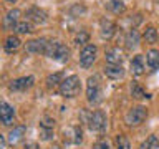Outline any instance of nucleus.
I'll use <instances>...</instances> for the list:
<instances>
[{"label": "nucleus", "mask_w": 159, "mask_h": 149, "mask_svg": "<svg viewBox=\"0 0 159 149\" xmlns=\"http://www.w3.org/2000/svg\"><path fill=\"white\" fill-rule=\"evenodd\" d=\"M15 121V108L7 101L0 103V123L3 126H12Z\"/></svg>", "instance_id": "0eeeda50"}, {"label": "nucleus", "mask_w": 159, "mask_h": 149, "mask_svg": "<svg viewBox=\"0 0 159 149\" xmlns=\"http://www.w3.org/2000/svg\"><path fill=\"white\" fill-rule=\"evenodd\" d=\"M104 74L109 79H123L126 76V70L123 65H104Z\"/></svg>", "instance_id": "2eb2a0df"}, {"label": "nucleus", "mask_w": 159, "mask_h": 149, "mask_svg": "<svg viewBox=\"0 0 159 149\" xmlns=\"http://www.w3.org/2000/svg\"><path fill=\"white\" fill-rule=\"evenodd\" d=\"M80 89H81V79H80L78 74H70V76L63 78V81L60 83V86H58V91L63 98L78 96Z\"/></svg>", "instance_id": "20e7f679"}, {"label": "nucleus", "mask_w": 159, "mask_h": 149, "mask_svg": "<svg viewBox=\"0 0 159 149\" xmlns=\"http://www.w3.org/2000/svg\"><path fill=\"white\" fill-rule=\"evenodd\" d=\"M104 60H106V65H123L124 61V55L118 47L109 48L106 55H104Z\"/></svg>", "instance_id": "dca6fc26"}, {"label": "nucleus", "mask_w": 159, "mask_h": 149, "mask_svg": "<svg viewBox=\"0 0 159 149\" xmlns=\"http://www.w3.org/2000/svg\"><path fill=\"white\" fill-rule=\"evenodd\" d=\"M129 68H131V73L134 74V76H141V74L144 73V68H146V65H144V56H143V55H136V56H133Z\"/></svg>", "instance_id": "6ab92c4d"}, {"label": "nucleus", "mask_w": 159, "mask_h": 149, "mask_svg": "<svg viewBox=\"0 0 159 149\" xmlns=\"http://www.w3.org/2000/svg\"><path fill=\"white\" fill-rule=\"evenodd\" d=\"M5 146H7V139L3 134H0V149H5Z\"/></svg>", "instance_id": "2f4dec72"}, {"label": "nucleus", "mask_w": 159, "mask_h": 149, "mask_svg": "<svg viewBox=\"0 0 159 149\" xmlns=\"http://www.w3.org/2000/svg\"><path fill=\"white\" fill-rule=\"evenodd\" d=\"M73 133H75L73 144H81V142H83V131H81V128H80V126H75V128H73Z\"/></svg>", "instance_id": "c756f323"}, {"label": "nucleus", "mask_w": 159, "mask_h": 149, "mask_svg": "<svg viewBox=\"0 0 159 149\" xmlns=\"http://www.w3.org/2000/svg\"><path fill=\"white\" fill-rule=\"evenodd\" d=\"M143 38L146 40V43H156L157 40H159V33H157L156 27L148 25L146 30H144V33H143Z\"/></svg>", "instance_id": "5701e85b"}, {"label": "nucleus", "mask_w": 159, "mask_h": 149, "mask_svg": "<svg viewBox=\"0 0 159 149\" xmlns=\"http://www.w3.org/2000/svg\"><path fill=\"white\" fill-rule=\"evenodd\" d=\"M63 81V73H55V74H50L47 78V86L48 88H55V86H60V83Z\"/></svg>", "instance_id": "a878e982"}, {"label": "nucleus", "mask_w": 159, "mask_h": 149, "mask_svg": "<svg viewBox=\"0 0 159 149\" xmlns=\"http://www.w3.org/2000/svg\"><path fill=\"white\" fill-rule=\"evenodd\" d=\"M7 2H15V0H7Z\"/></svg>", "instance_id": "72a5a7b5"}, {"label": "nucleus", "mask_w": 159, "mask_h": 149, "mask_svg": "<svg viewBox=\"0 0 159 149\" xmlns=\"http://www.w3.org/2000/svg\"><path fill=\"white\" fill-rule=\"evenodd\" d=\"M84 118H86V124H88V128H89L91 133H98V134L106 133L108 118H106V114H104V111H101V109H94V111L84 114Z\"/></svg>", "instance_id": "f03ea898"}, {"label": "nucleus", "mask_w": 159, "mask_h": 149, "mask_svg": "<svg viewBox=\"0 0 159 149\" xmlns=\"http://www.w3.org/2000/svg\"><path fill=\"white\" fill-rule=\"evenodd\" d=\"M96 56H98V47L93 43H88L84 45L81 48V52H80V65H81V68L88 70L93 66V63L96 61Z\"/></svg>", "instance_id": "423d86ee"}, {"label": "nucleus", "mask_w": 159, "mask_h": 149, "mask_svg": "<svg viewBox=\"0 0 159 149\" xmlns=\"http://www.w3.org/2000/svg\"><path fill=\"white\" fill-rule=\"evenodd\" d=\"M116 149H131V142H129L128 136L118 134L116 136Z\"/></svg>", "instance_id": "bb28decb"}, {"label": "nucleus", "mask_w": 159, "mask_h": 149, "mask_svg": "<svg viewBox=\"0 0 159 149\" xmlns=\"http://www.w3.org/2000/svg\"><path fill=\"white\" fill-rule=\"evenodd\" d=\"M53 129H55V119L50 116L42 118L40 121V136L43 141H50L53 138Z\"/></svg>", "instance_id": "f8f14e48"}, {"label": "nucleus", "mask_w": 159, "mask_h": 149, "mask_svg": "<svg viewBox=\"0 0 159 149\" xmlns=\"http://www.w3.org/2000/svg\"><path fill=\"white\" fill-rule=\"evenodd\" d=\"M131 96L134 99H149V98H151V96H149V93H146L141 86H139L138 81L131 83Z\"/></svg>", "instance_id": "4be33fe9"}, {"label": "nucleus", "mask_w": 159, "mask_h": 149, "mask_svg": "<svg viewBox=\"0 0 159 149\" xmlns=\"http://www.w3.org/2000/svg\"><path fill=\"white\" fill-rule=\"evenodd\" d=\"M139 149H159V138L154 136V134H151L146 141L141 142Z\"/></svg>", "instance_id": "393cba45"}, {"label": "nucleus", "mask_w": 159, "mask_h": 149, "mask_svg": "<svg viewBox=\"0 0 159 149\" xmlns=\"http://www.w3.org/2000/svg\"><path fill=\"white\" fill-rule=\"evenodd\" d=\"M139 43H141V33H139L136 28H129L126 37H124V47H126L129 52H133V50H136L139 47Z\"/></svg>", "instance_id": "ddd939ff"}, {"label": "nucleus", "mask_w": 159, "mask_h": 149, "mask_svg": "<svg viewBox=\"0 0 159 149\" xmlns=\"http://www.w3.org/2000/svg\"><path fill=\"white\" fill-rule=\"evenodd\" d=\"M116 23L109 18H101L99 20V35H101L103 40H111L114 35H116Z\"/></svg>", "instance_id": "1a4fd4ad"}, {"label": "nucleus", "mask_w": 159, "mask_h": 149, "mask_svg": "<svg viewBox=\"0 0 159 149\" xmlns=\"http://www.w3.org/2000/svg\"><path fill=\"white\" fill-rule=\"evenodd\" d=\"M48 40L47 38H33L28 40L25 43V50L28 53H35V55H45V50H47Z\"/></svg>", "instance_id": "9d476101"}, {"label": "nucleus", "mask_w": 159, "mask_h": 149, "mask_svg": "<svg viewBox=\"0 0 159 149\" xmlns=\"http://www.w3.org/2000/svg\"><path fill=\"white\" fill-rule=\"evenodd\" d=\"M45 56L52 58L55 61H60V63H66L70 60V48L61 42L48 40L47 50H45Z\"/></svg>", "instance_id": "7ed1b4c3"}, {"label": "nucleus", "mask_w": 159, "mask_h": 149, "mask_svg": "<svg viewBox=\"0 0 159 149\" xmlns=\"http://www.w3.org/2000/svg\"><path fill=\"white\" fill-rule=\"evenodd\" d=\"M88 38H89V35H88L86 32H81V33H78L76 37H75V43H76V45L88 43Z\"/></svg>", "instance_id": "7c9ffc66"}, {"label": "nucleus", "mask_w": 159, "mask_h": 149, "mask_svg": "<svg viewBox=\"0 0 159 149\" xmlns=\"http://www.w3.org/2000/svg\"><path fill=\"white\" fill-rule=\"evenodd\" d=\"M33 84H35V78L32 74H28V76H22V78H17L13 81H10L8 89L10 91H27Z\"/></svg>", "instance_id": "6e6552de"}, {"label": "nucleus", "mask_w": 159, "mask_h": 149, "mask_svg": "<svg viewBox=\"0 0 159 149\" xmlns=\"http://www.w3.org/2000/svg\"><path fill=\"white\" fill-rule=\"evenodd\" d=\"M13 32H17L18 35H27V33H32L33 32V23L28 22V20H20L17 23Z\"/></svg>", "instance_id": "b1692460"}, {"label": "nucleus", "mask_w": 159, "mask_h": 149, "mask_svg": "<svg viewBox=\"0 0 159 149\" xmlns=\"http://www.w3.org/2000/svg\"><path fill=\"white\" fill-rule=\"evenodd\" d=\"M25 133H27V126H23V124H20V126H15L12 131H10V134H8L7 142H8V144H12V146L18 144V142L23 139Z\"/></svg>", "instance_id": "a211bd4d"}, {"label": "nucleus", "mask_w": 159, "mask_h": 149, "mask_svg": "<svg viewBox=\"0 0 159 149\" xmlns=\"http://www.w3.org/2000/svg\"><path fill=\"white\" fill-rule=\"evenodd\" d=\"M20 15H22V12H20L18 8L8 10L7 15L3 17V28L5 30H15L17 23L20 22Z\"/></svg>", "instance_id": "4468645a"}, {"label": "nucleus", "mask_w": 159, "mask_h": 149, "mask_svg": "<svg viewBox=\"0 0 159 149\" xmlns=\"http://www.w3.org/2000/svg\"><path fill=\"white\" fill-rule=\"evenodd\" d=\"M146 65H148V68H149V71H151V73L157 71V70H159V50H156V48L148 50V53H146Z\"/></svg>", "instance_id": "f3484780"}, {"label": "nucleus", "mask_w": 159, "mask_h": 149, "mask_svg": "<svg viewBox=\"0 0 159 149\" xmlns=\"http://www.w3.org/2000/svg\"><path fill=\"white\" fill-rule=\"evenodd\" d=\"M106 8L114 15H121V13L126 12V3H124L123 0H109L106 3Z\"/></svg>", "instance_id": "412c9836"}, {"label": "nucleus", "mask_w": 159, "mask_h": 149, "mask_svg": "<svg viewBox=\"0 0 159 149\" xmlns=\"http://www.w3.org/2000/svg\"><path fill=\"white\" fill-rule=\"evenodd\" d=\"M104 99V89H103V79L101 74H93L86 81V101L91 106H99Z\"/></svg>", "instance_id": "f257e3e1"}, {"label": "nucleus", "mask_w": 159, "mask_h": 149, "mask_svg": "<svg viewBox=\"0 0 159 149\" xmlns=\"http://www.w3.org/2000/svg\"><path fill=\"white\" fill-rule=\"evenodd\" d=\"M93 149H113V146H111V142H109L106 138H101V139H98V141L93 144Z\"/></svg>", "instance_id": "cd10ccee"}, {"label": "nucleus", "mask_w": 159, "mask_h": 149, "mask_svg": "<svg viewBox=\"0 0 159 149\" xmlns=\"http://www.w3.org/2000/svg\"><path fill=\"white\" fill-rule=\"evenodd\" d=\"M86 12V8H84V5H81V3H75L71 8H70V13L73 15V17H80L81 13H84Z\"/></svg>", "instance_id": "c85d7f7f"}, {"label": "nucleus", "mask_w": 159, "mask_h": 149, "mask_svg": "<svg viewBox=\"0 0 159 149\" xmlns=\"http://www.w3.org/2000/svg\"><path fill=\"white\" fill-rule=\"evenodd\" d=\"M148 118V108L143 106V104H136V106L129 108L126 116H124V123L131 128H138L146 121Z\"/></svg>", "instance_id": "39448f33"}, {"label": "nucleus", "mask_w": 159, "mask_h": 149, "mask_svg": "<svg viewBox=\"0 0 159 149\" xmlns=\"http://www.w3.org/2000/svg\"><path fill=\"white\" fill-rule=\"evenodd\" d=\"M25 149H40V146L37 142H28L27 146H25Z\"/></svg>", "instance_id": "473e14b6"}, {"label": "nucleus", "mask_w": 159, "mask_h": 149, "mask_svg": "<svg viewBox=\"0 0 159 149\" xmlns=\"http://www.w3.org/2000/svg\"><path fill=\"white\" fill-rule=\"evenodd\" d=\"M20 47H22V42H20V38L17 37V35H10V37H7V40H5V43H3V50L7 53L18 52Z\"/></svg>", "instance_id": "aec40b11"}, {"label": "nucleus", "mask_w": 159, "mask_h": 149, "mask_svg": "<svg viewBox=\"0 0 159 149\" xmlns=\"http://www.w3.org/2000/svg\"><path fill=\"white\" fill-rule=\"evenodd\" d=\"M25 17H27L28 22L32 23H37V25H42L48 20V15L45 10H42L40 7H30L27 12H25Z\"/></svg>", "instance_id": "9b49d317"}]
</instances>
